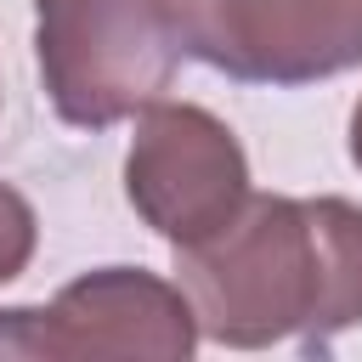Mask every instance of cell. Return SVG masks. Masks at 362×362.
Wrapping results in <instances>:
<instances>
[{
	"mask_svg": "<svg viewBox=\"0 0 362 362\" xmlns=\"http://www.w3.org/2000/svg\"><path fill=\"white\" fill-rule=\"evenodd\" d=\"M181 45L243 85H317L362 68V0H170Z\"/></svg>",
	"mask_w": 362,
	"mask_h": 362,
	"instance_id": "4",
	"label": "cell"
},
{
	"mask_svg": "<svg viewBox=\"0 0 362 362\" xmlns=\"http://www.w3.org/2000/svg\"><path fill=\"white\" fill-rule=\"evenodd\" d=\"M34 243H40V221H34L28 198L0 181V283H11V277L28 272Z\"/></svg>",
	"mask_w": 362,
	"mask_h": 362,
	"instance_id": "6",
	"label": "cell"
},
{
	"mask_svg": "<svg viewBox=\"0 0 362 362\" xmlns=\"http://www.w3.org/2000/svg\"><path fill=\"white\" fill-rule=\"evenodd\" d=\"M351 164L362 170V96H356V107H351Z\"/></svg>",
	"mask_w": 362,
	"mask_h": 362,
	"instance_id": "7",
	"label": "cell"
},
{
	"mask_svg": "<svg viewBox=\"0 0 362 362\" xmlns=\"http://www.w3.org/2000/svg\"><path fill=\"white\" fill-rule=\"evenodd\" d=\"M175 283L215 345H328L362 322V204L249 192L209 238L175 249Z\"/></svg>",
	"mask_w": 362,
	"mask_h": 362,
	"instance_id": "1",
	"label": "cell"
},
{
	"mask_svg": "<svg viewBox=\"0 0 362 362\" xmlns=\"http://www.w3.org/2000/svg\"><path fill=\"white\" fill-rule=\"evenodd\" d=\"M124 198L130 209L181 243L209 238L249 198V158L238 136L198 102H147L124 153Z\"/></svg>",
	"mask_w": 362,
	"mask_h": 362,
	"instance_id": "5",
	"label": "cell"
},
{
	"mask_svg": "<svg viewBox=\"0 0 362 362\" xmlns=\"http://www.w3.org/2000/svg\"><path fill=\"white\" fill-rule=\"evenodd\" d=\"M34 57L57 119L107 130L170 90L181 34L170 0H34Z\"/></svg>",
	"mask_w": 362,
	"mask_h": 362,
	"instance_id": "2",
	"label": "cell"
},
{
	"mask_svg": "<svg viewBox=\"0 0 362 362\" xmlns=\"http://www.w3.org/2000/svg\"><path fill=\"white\" fill-rule=\"evenodd\" d=\"M198 345V317L181 283L136 266L74 277L51 305L0 311V356H147L181 362Z\"/></svg>",
	"mask_w": 362,
	"mask_h": 362,
	"instance_id": "3",
	"label": "cell"
}]
</instances>
